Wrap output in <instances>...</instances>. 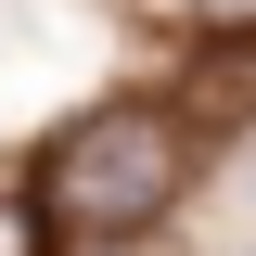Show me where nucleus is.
<instances>
[{"label": "nucleus", "mask_w": 256, "mask_h": 256, "mask_svg": "<svg viewBox=\"0 0 256 256\" xmlns=\"http://www.w3.org/2000/svg\"><path fill=\"white\" fill-rule=\"evenodd\" d=\"M166 192H180V128L154 116V102H90V116L52 141V166H38V205H52V230H141L166 218Z\"/></svg>", "instance_id": "f257e3e1"}, {"label": "nucleus", "mask_w": 256, "mask_h": 256, "mask_svg": "<svg viewBox=\"0 0 256 256\" xmlns=\"http://www.w3.org/2000/svg\"><path fill=\"white\" fill-rule=\"evenodd\" d=\"M0 256H38V205L26 192H0Z\"/></svg>", "instance_id": "f03ea898"}, {"label": "nucleus", "mask_w": 256, "mask_h": 256, "mask_svg": "<svg viewBox=\"0 0 256 256\" xmlns=\"http://www.w3.org/2000/svg\"><path fill=\"white\" fill-rule=\"evenodd\" d=\"M192 13H205V26H256V0H192Z\"/></svg>", "instance_id": "7ed1b4c3"}]
</instances>
